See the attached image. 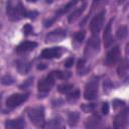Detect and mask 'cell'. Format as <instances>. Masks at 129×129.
Listing matches in <instances>:
<instances>
[{"instance_id":"d590c367","label":"cell","mask_w":129,"mask_h":129,"mask_svg":"<svg viewBox=\"0 0 129 129\" xmlns=\"http://www.w3.org/2000/svg\"><path fill=\"white\" fill-rule=\"evenodd\" d=\"M45 2H46V3H51L52 0H45Z\"/></svg>"},{"instance_id":"4fadbf2b","label":"cell","mask_w":129,"mask_h":129,"mask_svg":"<svg viewBox=\"0 0 129 129\" xmlns=\"http://www.w3.org/2000/svg\"><path fill=\"white\" fill-rule=\"evenodd\" d=\"M36 46H37V43L35 41H23L16 47V51L19 54H24L33 50Z\"/></svg>"},{"instance_id":"d6986e66","label":"cell","mask_w":129,"mask_h":129,"mask_svg":"<svg viewBox=\"0 0 129 129\" xmlns=\"http://www.w3.org/2000/svg\"><path fill=\"white\" fill-rule=\"evenodd\" d=\"M85 10V5L84 6H82L81 8H78V9H76V10H74L71 14H70V16H69V22H73V21H75L79 16H81V14L83 13V11Z\"/></svg>"},{"instance_id":"ba28073f","label":"cell","mask_w":129,"mask_h":129,"mask_svg":"<svg viewBox=\"0 0 129 129\" xmlns=\"http://www.w3.org/2000/svg\"><path fill=\"white\" fill-rule=\"evenodd\" d=\"M80 0H72V1H70L69 3H67L64 6H62L60 9H58L57 11H56V13H55V15H54V17H52L51 19H49V20H45L44 21V26L45 27H48V26H50L60 15H62V14H64V13H67L69 10H71L73 7H75L77 4H78V2H79Z\"/></svg>"},{"instance_id":"8992f818","label":"cell","mask_w":129,"mask_h":129,"mask_svg":"<svg viewBox=\"0 0 129 129\" xmlns=\"http://www.w3.org/2000/svg\"><path fill=\"white\" fill-rule=\"evenodd\" d=\"M28 99V94L26 93H17V94H12L10 95L7 100H6V106L8 109L12 110L20 106L22 103H24Z\"/></svg>"},{"instance_id":"6da1fadb","label":"cell","mask_w":129,"mask_h":129,"mask_svg":"<svg viewBox=\"0 0 129 129\" xmlns=\"http://www.w3.org/2000/svg\"><path fill=\"white\" fill-rule=\"evenodd\" d=\"M6 12H7L8 18L12 21H18V20H20L22 18H25V17L34 19L38 14L36 11L26 10L25 7L20 2H17V3L14 4L12 1H9L7 3Z\"/></svg>"},{"instance_id":"d6a6232c","label":"cell","mask_w":129,"mask_h":129,"mask_svg":"<svg viewBox=\"0 0 129 129\" xmlns=\"http://www.w3.org/2000/svg\"><path fill=\"white\" fill-rule=\"evenodd\" d=\"M124 105V102L123 101H120V100H114L113 101V107L116 109V108H118V107H120V106H123Z\"/></svg>"},{"instance_id":"30bf717a","label":"cell","mask_w":129,"mask_h":129,"mask_svg":"<svg viewBox=\"0 0 129 129\" xmlns=\"http://www.w3.org/2000/svg\"><path fill=\"white\" fill-rule=\"evenodd\" d=\"M120 59V49L118 46H114L113 48H111L105 58V64L107 67H112L114 64H116Z\"/></svg>"},{"instance_id":"836d02e7","label":"cell","mask_w":129,"mask_h":129,"mask_svg":"<svg viewBox=\"0 0 129 129\" xmlns=\"http://www.w3.org/2000/svg\"><path fill=\"white\" fill-rule=\"evenodd\" d=\"M104 1H106V0H94V1H93V6L99 5V4H101L102 2H104Z\"/></svg>"},{"instance_id":"1f68e13d","label":"cell","mask_w":129,"mask_h":129,"mask_svg":"<svg viewBox=\"0 0 129 129\" xmlns=\"http://www.w3.org/2000/svg\"><path fill=\"white\" fill-rule=\"evenodd\" d=\"M102 113H103L104 115H107V114L109 113V104H108L107 102L104 103L103 106H102Z\"/></svg>"},{"instance_id":"5bb4252c","label":"cell","mask_w":129,"mask_h":129,"mask_svg":"<svg viewBox=\"0 0 129 129\" xmlns=\"http://www.w3.org/2000/svg\"><path fill=\"white\" fill-rule=\"evenodd\" d=\"M112 21H113V20H110V22L107 24V26L105 27V30H104L103 40H104V45H105V47H109V46L112 44V42H113V37H112V32H111Z\"/></svg>"},{"instance_id":"484cf974","label":"cell","mask_w":129,"mask_h":129,"mask_svg":"<svg viewBox=\"0 0 129 129\" xmlns=\"http://www.w3.org/2000/svg\"><path fill=\"white\" fill-rule=\"evenodd\" d=\"M43 127H46V128H59V127H62V125L60 124V121H58V120H50L47 124H44Z\"/></svg>"},{"instance_id":"5b68a950","label":"cell","mask_w":129,"mask_h":129,"mask_svg":"<svg viewBox=\"0 0 129 129\" xmlns=\"http://www.w3.org/2000/svg\"><path fill=\"white\" fill-rule=\"evenodd\" d=\"M99 49H100V39L98 37V34L97 35H93L89 39V41L87 42V45H86L85 51H84V55L87 58L92 57L96 53L99 52Z\"/></svg>"},{"instance_id":"f1b7e54d","label":"cell","mask_w":129,"mask_h":129,"mask_svg":"<svg viewBox=\"0 0 129 129\" xmlns=\"http://www.w3.org/2000/svg\"><path fill=\"white\" fill-rule=\"evenodd\" d=\"M22 31H23V33L25 35H29V34H31L33 32V28H32V26L30 24H25L23 26V28H22Z\"/></svg>"},{"instance_id":"2e32d148","label":"cell","mask_w":129,"mask_h":129,"mask_svg":"<svg viewBox=\"0 0 129 129\" xmlns=\"http://www.w3.org/2000/svg\"><path fill=\"white\" fill-rule=\"evenodd\" d=\"M128 71H129V60H128L127 58H123V59L120 61L118 68H117L118 76L122 78V77H124V76L127 74Z\"/></svg>"},{"instance_id":"7402d4cb","label":"cell","mask_w":129,"mask_h":129,"mask_svg":"<svg viewBox=\"0 0 129 129\" xmlns=\"http://www.w3.org/2000/svg\"><path fill=\"white\" fill-rule=\"evenodd\" d=\"M74 90V86L72 84H62L58 86V92L61 94H69Z\"/></svg>"},{"instance_id":"9a60e30c","label":"cell","mask_w":129,"mask_h":129,"mask_svg":"<svg viewBox=\"0 0 129 129\" xmlns=\"http://www.w3.org/2000/svg\"><path fill=\"white\" fill-rule=\"evenodd\" d=\"M25 126V123L23 119L17 118L14 120H7L5 122V127L6 128H11V129H20Z\"/></svg>"},{"instance_id":"ac0fdd59","label":"cell","mask_w":129,"mask_h":129,"mask_svg":"<svg viewBox=\"0 0 129 129\" xmlns=\"http://www.w3.org/2000/svg\"><path fill=\"white\" fill-rule=\"evenodd\" d=\"M16 67L20 74H26L30 69V62L26 59H19L16 62Z\"/></svg>"},{"instance_id":"52a82bcc","label":"cell","mask_w":129,"mask_h":129,"mask_svg":"<svg viewBox=\"0 0 129 129\" xmlns=\"http://www.w3.org/2000/svg\"><path fill=\"white\" fill-rule=\"evenodd\" d=\"M105 14H106V11H105V10H102V11L99 12L96 16H94V18L91 20V23H90V30H91V32H92L93 35H97V34L100 32V30L102 29L103 24H104Z\"/></svg>"},{"instance_id":"8fae6325","label":"cell","mask_w":129,"mask_h":129,"mask_svg":"<svg viewBox=\"0 0 129 129\" xmlns=\"http://www.w3.org/2000/svg\"><path fill=\"white\" fill-rule=\"evenodd\" d=\"M66 36H67V31H66L64 29L57 28V29H54V30L50 31V32L45 36V42H46V43H52V42L60 41V40L63 39Z\"/></svg>"},{"instance_id":"cb8c5ba5","label":"cell","mask_w":129,"mask_h":129,"mask_svg":"<svg viewBox=\"0 0 129 129\" xmlns=\"http://www.w3.org/2000/svg\"><path fill=\"white\" fill-rule=\"evenodd\" d=\"M79 97H80V92L78 91V90H73L72 92H70L69 94H68V101L69 102H76L78 99H79Z\"/></svg>"},{"instance_id":"e0dca14e","label":"cell","mask_w":129,"mask_h":129,"mask_svg":"<svg viewBox=\"0 0 129 129\" xmlns=\"http://www.w3.org/2000/svg\"><path fill=\"white\" fill-rule=\"evenodd\" d=\"M100 123H101V118H100V116L97 115V114H94V115H92L91 117H89V118L87 119L85 126H86L87 128H94V127L99 126Z\"/></svg>"},{"instance_id":"83f0119b","label":"cell","mask_w":129,"mask_h":129,"mask_svg":"<svg viewBox=\"0 0 129 129\" xmlns=\"http://www.w3.org/2000/svg\"><path fill=\"white\" fill-rule=\"evenodd\" d=\"M85 35H86V33H85L84 30L78 31V32L75 34V39H76L78 42H82V41L84 40V38H85Z\"/></svg>"},{"instance_id":"7a4b0ae2","label":"cell","mask_w":129,"mask_h":129,"mask_svg":"<svg viewBox=\"0 0 129 129\" xmlns=\"http://www.w3.org/2000/svg\"><path fill=\"white\" fill-rule=\"evenodd\" d=\"M28 118L33 125L36 127H43L44 126V109L43 107H34L28 110L27 112Z\"/></svg>"},{"instance_id":"277c9868","label":"cell","mask_w":129,"mask_h":129,"mask_svg":"<svg viewBox=\"0 0 129 129\" xmlns=\"http://www.w3.org/2000/svg\"><path fill=\"white\" fill-rule=\"evenodd\" d=\"M54 76L50 73L49 75H47L46 77L42 78L38 84H37V89H38V92H39V96H41L40 98H43V96H45L53 87L54 85Z\"/></svg>"},{"instance_id":"7c38bea8","label":"cell","mask_w":129,"mask_h":129,"mask_svg":"<svg viewBox=\"0 0 129 129\" xmlns=\"http://www.w3.org/2000/svg\"><path fill=\"white\" fill-rule=\"evenodd\" d=\"M62 48L61 47H50V48H44L41 51V57L45 59H51V58H58L62 54Z\"/></svg>"},{"instance_id":"44dd1931","label":"cell","mask_w":129,"mask_h":129,"mask_svg":"<svg viewBox=\"0 0 129 129\" xmlns=\"http://www.w3.org/2000/svg\"><path fill=\"white\" fill-rule=\"evenodd\" d=\"M79 114L77 112H71L69 113V116H68V121H69V124L70 126H76L78 121H79Z\"/></svg>"},{"instance_id":"ffe728a7","label":"cell","mask_w":129,"mask_h":129,"mask_svg":"<svg viewBox=\"0 0 129 129\" xmlns=\"http://www.w3.org/2000/svg\"><path fill=\"white\" fill-rule=\"evenodd\" d=\"M51 74L54 76L55 79H60V80H67L71 77L70 72H62V71H53Z\"/></svg>"},{"instance_id":"3957f363","label":"cell","mask_w":129,"mask_h":129,"mask_svg":"<svg viewBox=\"0 0 129 129\" xmlns=\"http://www.w3.org/2000/svg\"><path fill=\"white\" fill-rule=\"evenodd\" d=\"M98 90H99V79L97 77H94L85 86L84 98L89 101L95 100L98 97Z\"/></svg>"},{"instance_id":"e575fe53","label":"cell","mask_w":129,"mask_h":129,"mask_svg":"<svg viewBox=\"0 0 129 129\" xmlns=\"http://www.w3.org/2000/svg\"><path fill=\"white\" fill-rule=\"evenodd\" d=\"M45 68V66H43V63H42V66H38V69H44Z\"/></svg>"},{"instance_id":"603a6c76","label":"cell","mask_w":129,"mask_h":129,"mask_svg":"<svg viewBox=\"0 0 129 129\" xmlns=\"http://www.w3.org/2000/svg\"><path fill=\"white\" fill-rule=\"evenodd\" d=\"M78 72H79V75H85L88 72V69L86 68L85 59H80L78 61Z\"/></svg>"},{"instance_id":"4dcf8cb0","label":"cell","mask_w":129,"mask_h":129,"mask_svg":"<svg viewBox=\"0 0 129 129\" xmlns=\"http://www.w3.org/2000/svg\"><path fill=\"white\" fill-rule=\"evenodd\" d=\"M73 63H74V57H69L68 59L64 60L63 66H64L66 68H71V67L73 66Z\"/></svg>"},{"instance_id":"74e56055","label":"cell","mask_w":129,"mask_h":129,"mask_svg":"<svg viewBox=\"0 0 129 129\" xmlns=\"http://www.w3.org/2000/svg\"><path fill=\"white\" fill-rule=\"evenodd\" d=\"M125 0H119V3H123Z\"/></svg>"},{"instance_id":"d4e9b609","label":"cell","mask_w":129,"mask_h":129,"mask_svg":"<svg viewBox=\"0 0 129 129\" xmlns=\"http://www.w3.org/2000/svg\"><path fill=\"white\" fill-rule=\"evenodd\" d=\"M127 34H128V30H127V27L126 26H121L120 28H118V30L116 32L117 37L120 38V39L125 38L127 36Z\"/></svg>"},{"instance_id":"8d00e7d4","label":"cell","mask_w":129,"mask_h":129,"mask_svg":"<svg viewBox=\"0 0 129 129\" xmlns=\"http://www.w3.org/2000/svg\"><path fill=\"white\" fill-rule=\"evenodd\" d=\"M27 1H28V2H36L37 0H27Z\"/></svg>"},{"instance_id":"f546056e","label":"cell","mask_w":129,"mask_h":129,"mask_svg":"<svg viewBox=\"0 0 129 129\" xmlns=\"http://www.w3.org/2000/svg\"><path fill=\"white\" fill-rule=\"evenodd\" d=\"M95 107L96 106L94 104H89V105L84 104V105H82V110L85 111V112H92L95 109Z\"/></svg>"},{"instance_id":"4316f807","label":"cell","mask_w":129,"mask_h":129,"mask_svg":"<svg viewBox=\"0 0 129 129\" xmlns=\"http://www.w3.org/2000/svg\"><path fill=\"white\" fill-rule=\"evenodd\" d=\"M1 83L3 85H12L14 83V79L10 76V75H5L4 77H2Z\"/></svg>"},{"instance_id":"9c48e42d","label":"cell","mask_w":129,"mask_h":129,"mask_svg":"<svg viewBox=\"0 0 129 129\" xmlns=\"http://www.w3.org/2000/svg\"><path fill=\"white\" fill-rule=\"evenodd\" d=\"M128 118H129V108H124L115 116L114 127L116 128L126 127L128 124Z\"/></svg>"}]
</instances>
